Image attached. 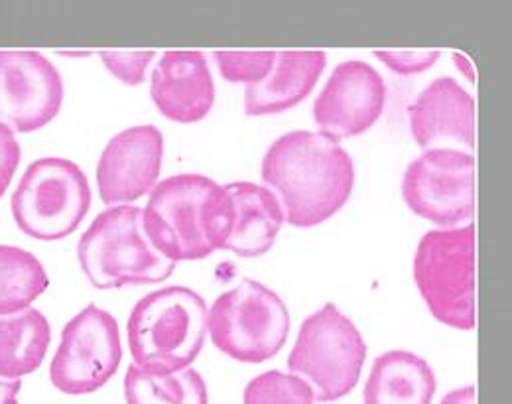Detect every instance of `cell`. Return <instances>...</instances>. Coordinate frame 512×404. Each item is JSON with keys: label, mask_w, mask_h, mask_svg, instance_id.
<instances>
[{"label": "cell", "mask_w": 512, "mask_h": 404, "mask_svg": "<svg viewBox=\"0 0 512 404\" xmlns=\"http://www.w3.org/2000/svg\"><path fill=\"white\" fill-rule=\"evenodd\" d=\"M262 180L282 205L284 221L310 229L349 202L355 166L339 142L312 131H294L266 150Z\"/></svg>", "instance_id": "1"}, {"label": "cell", "mask_w": 512, "mask_h": 404, "mask_svg": "<svg viewBox=\"0 0 512 404\" xmlns=\"http://www.w3.org/2000/svg\"><path fill=\"white\" fill-rule=\"evenodd\" d=\"M231 221L233 207L225 188L201 174L158 182L142 209L148 239L172 263L201 261L223 251Z\"/></svg>", "instance_id": "2"}, {"label": "cell", "mask_w": 512, "mask_h": 404, "mask_svg": "<svg viewBox=\"0 0 512 404\" xmlns=\"http://www.w3.org/2000/svg\"><path fill=\"white\" fill-rule=\"evenodd\" d=\"M207 304L186 286L146 294L130 312L128 349L136 367L178 373L199 357L207 334Z\"/></svg>", "instance_id": "3"}, {"label": "cell", "mask_w": 512, "mask_h": 404, "mask_svg": "<svg viewBox=\"0 0 512 404\" xmlns=\"http://www.w3.org/2000/svg\"><path fill=\"white\" fill-rule=\"evenodd\" d=\"M79 265L99 290L158 284L172 276L168 261L148 239L142 209L115 205L101 211L77 245Z\"/></svg>", "instance_id": "4"}, {"label": "cell", "mask_w": 512, "mask_h": 404, "mask_svg": "<svg viewBox=\"0 0 512 404\" xmlns=\"http://www.w3.org/2000/svg\"><path fill=\"white\" fill-rule=\"evenodd\" d=\"M365 359L367 343L357 326L335 304H325L304 320L288 369L312 387L316 401L335 403L357 387Z\"/></svg>", "instance_id": "5"}, {"label": "cell", "mask_w": 512, "mask_h": 404, "mask_svg": "<svg viewBox=\"0 0 512 404\" xmlns=\"http://www.w3.org/2000/svg\"><path fill=\"white\" fill-rule=\"evenodd\" d=\"M414 280L444 326L475 328V225L428 231L416 249Z\"/></svg>", "instance_id": "6"}, {"label": "cell", "mask_w": 512, "mask_h": 404, "mask_svg": "<svg viewBox=\"0 0 512 404\" xmlns=\"http://www.w3.org/2000/svg\"><path fill=\"white\" fill-rule=\"evenodd\" d=\"M213 345L241 363H264L278 355L290 334V312L268 286L243 278L207 310Z\"/></svg>", "instance_id": "7"}, {"label": "cell", "mask_w": 512, "mask_h": 404, "mask_svg": "<svg viewBox=\"0 0 512 404\" xmlns=\"http://www.w3.org/2000/svg\"><path fill=\"white\" fill-rule=\"evenodd\" d=\"M91 207L85 172L71 160L42 158L28 166L10 209L20 231L38 241L69 237Z\"/></svg>", "instance_id": "8"}, {"label": "cell", "mask_w": 512, "mask_h": 404, "mask_svg": "<svg viewBox=\"0 0 512 404\" xmlns=\"http://www.w3.org/2000/svg\"><path fill=\"white\" fill-rule=\"evenodd\" d=\"M402 198L410 211L440 229L475 215V158L461 150H426L404 172Z\"/></svg>", "instance_id": "9"}, {"label": "cell", "mask_w": 512, "mask_h": 404, "mask_svg": "<svg viewBox=\"0 0 512 404\" xmlns=\"http://www.w3.org/2000/svg\"><path fill=\"white\" fill-rule=\"evenodd\" d=\"M121 359L123 345L117 320L89 304L67 322L50 365V379L65 395H89L115 377Z\"/></svg>", "instance_id": "10"}, {"label": "cell", "mask_w": 512, "mask_h": 404, "mask_svg": "<svg viewBox=\"0 0 512 404\" xmlns=\"http://www.w3.org/2000/svg\"><path fill=\"white\" fill-rule=\"evenodd\" d=\"M64 103V81L48 58L30 50H0V123L32 133L52 123Z\"/></svg>", "instance_id": "11"}, {"label": "cell", "mask_w": 512, "mask_h": 404, "mask_svg": "<svg viewBox=\"0 0 512 404\" xmlns=\"http://www.w3.org/2000/svg\"><path fill=\"white\" fill-rule=\"evenodd\" d=\"M386 85L383 75L359 60H349L331 71L314 103V121L320 135L335 142L363 135L383 115Z\"/></svg>", "instance_id": "12"}, {"label": "cell", "mask_w": 512, "mask_h": 404, "mask_svg": "<svg viewBox=\"0 0 512 404\" xmlns=\"http://www.w3.org/2000/svg\"><path fill=\"white\" fill-rule=\"evenodd\" d=\"M164 158V136L154 125L130 127L105 146L97 184L101 202L109 207L136 202L158 184Z\"/></svg>", "instance_id": "13"}, {"label": "cell", "mask_w": 512, "mask_h": 404, "mask_svg": "<svg viewBox=\"0 0 512 404\" xmlns=\"http://www.w3.org/2000/svg\"><path fill=\"white\" fill-rule=\"evenodd\" d=\"M410 131L424 150H475V99L451 77L434 79L410 107Z\"/></svg>", "instance_id": "14"}, {"label": "cell", "mask_w": 512, "mask_h": 404, "mask_svg": "<svg viewBox=\"0 0 512 404\" xmlns=\"http://www.w3.org/2000/svg\"><path fill=\"white\" fill-rule=\"evenodd\" d=\"M152 101L174 123H199L215 103V81L207 58L195 50L164 52L152 71Z\"/></svg>", "instance_id": "15"}, {"label": "cell", "mask_w": 512, "mask_h": 404, "mask_svg": "<svg viewBox=\"0 0 512 404\" xmlns=\"http://www.w3.org/2000/svg\"><path fill=\"white\" fill-rule=\"evenodd\" d=\"M325 64L327 58L320 50L276 52V62L268 77L247 87L245 113L249 117H262L294 109L310 97Z\"/></svg>", "instance_id": "16"}, {"label": "cell", "mask_w": 512, "mask_h": 404, "mask_svg": "<svg viewBox=\"0 0 512 404\" xmlns=\"http://www.w3.org/2000/svg\"><path fill=\"white\" fill-rule=\"evenodd\" d=\"M233 207L231 233L223 251H231L243 259L266 255L284 225V211L270 188L233 182L225 186Z\"/></svg>", "instance_id": "17"}, {"label": "cell", "mask_w": 512, "mask_h": 404, "mask_svg": "<svg viewBox=\"0 0 512 404\" xmlns=\"http://www.w3.org/2000/svg\"><path fill=\"white\" fill-rule=\"evenodd\" d=\"M436 395L432 367L410 351H386L365 383V404H430Z\"/></svg>", "instance_id": "18"}, {"label": "cell", "mask_w": 512, "mask_h": 404, "mask_svg": "<svg viewBox=\"0 0 512 404\" xmlns=\"http://www.w3.org/2000/svg\"><path fill=\"white\" fill-rule=\"evenodd\" d=\"M52 328L48 318L24 308L0 314V379L16 381L34 373L48 353Z\"/></svg>", "instance_id": "19"}, {"label": "cell", "mask_w": 512, "mask_h": 404, "mask_svg": "<svg viewBox=\"0 0 512 404\" xmlns=\"http://www.w3.org/2000/svg\"><path fill=\"white\" fill-rule=\"evenodd\" d=\"M127 404H209L207 385L192 369L178 373H150L134 363L125 377Z\"/></svg>", "instance_id": "20"}, {"label": "cell", "mask_w": 512, "mask_h": 404, "mask_svg": "<svg viewBox=\"0 0 512 404\" xmlns=\"http://www.w3.org/2000/svg\"><path fill=\"white\" fill-rule=\"evenodd\" d=\"M48 286V272L32 253L12 245H0V314L28 308Z\"/></svg>", "instance_id": "21"}, {"label": "cell", "mask_w": 512, "mask_h": 404, "mask_svg": "<svg viewBox=\"0 0 512 404\" xmlns=\"http://www.w3.org/2000/svg\"><path fill=\"white\" fill-rule=\"evenodd\" d=\"M243 404H316V395L304 379L272 369L245 387Z\"/></svg>", "instance_id": "22"}, {"label": "cell", "mask_w": 512, "mask_h": 404, "mask_svg": "<svg viewBox=\"0 0 512 404\" xmlns=\"http://www.w3.org/2000/svg\"><path fill=\"white\" fill-rule=\"evenodd\" d=\"M213 58L217 62V68L221 71L223 79L231 83H247L256 85L262 83L268 73L274 68L276 52L264 50V52H213Z\"/></svg>", "instance_id": "23"}, {"label": "cell", "mask_w": 512, "mask_h": 404, "mask_svg": "<svg viewBox=\"0 0 512 404\" xmlns=\"http://www.w3.org/2000/svg\"><path fill=\"white\" fill-rule=\"evenodd\" d=\"M105 68L109 69L117 79H121L127 85H140L144 83L146 69L156 58V52L144 50H107L99 54Z\"/></svg>", "instance_id": "24"}, {"label": "cell", "mask_w": 512, "mask_h": 404, "mask_svg": "<svg viewBox=\"0 0 512 404\" xmlns=\"http://www.w3.org/2000/svg\"><path fill=\"white\" fill-rule=\"evenodd\" d=\"M384 66L400 75H416L440 60V50H375Z\"/></svg>", "instance_id": "25"}, {"label": "cell", "mask_w": 512, "mask_h": 404, "mask_svg": "<svg viewBox=\"0 0 512 404\" xmlns=\"http://www.w3.org/2000/svg\"><path fill=\"white\" fill-rule=\"evenodd\" d=\"M20 164V144L14 133L0 123V198L6 194Z\"/></svg>", "instance_id": "26"}, {"label": "cell", "mask_w": 512, "mask_h": 404, "mask_svg": "<svg viewBox=\"0 0 512 404\" xmlns=\"http://www.w3.org/2000/svg\"><path fill=\"white\" fill-rule=\"evenodd\" d=\"M20 389H22L20 379L16 381L0 379V404H18Z\"/></svg>", "instance_id": "27"}, {"label": "cell", "mask_w": 512, "mask_h": 404, "mask_svg": "<svg viewBox=\"0 0 512 404\" xmlns=\"http://www.w3.org/2000/svg\"><path fill=\"white\" fill-rule=\"evenodd\" d=\"M475 387H463V389H455L448 393L440 404H475Z\"/></svg>", "instance_id": "28"}, {"label": "cell", "mask_w": 512, "mask_h": 404, "mask_svg": "<svg viewBox=\"0 0 512 404\" xmlns=\"http://www.w3.org/2000/svg\"><path fill=\"white\" fill-rule=\"evenodd\" d=\"M453 62H455V66H459V68L463 69V75H465L469 81H475V73H473V68L469 66V62H467L465 56L453 54Z\"/></svg>", "instance_id": "29"}]
</instances>
